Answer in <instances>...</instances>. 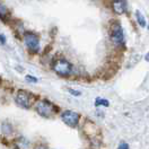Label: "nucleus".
<instances>
[{"label":"nucleus","mask_w":149,"mask_h":149,"mask_svg":"<svg viewBox=\"0 0 149 149\" xmlns=\"http://www.w3.org/2000/svg\"><path fill=\"white\" fill-rule=\"evenodd\" d=\"M35 110L36 112L43 118H52L54 114L56 113V107L49 101H40V102L36 103L35 105Z\"/></svg>","instance_id":"nucleus-1"},{"label":"nucleus","mask_w":149,"mask_h":149,"mask_svg":"<svg viewBox=\"0 0 149 149\" xmlns=\"http://www.w3.org/2000/svg\"><path fill=\"white\" fill-rule=\"evenodd\" d=\"M34 100H35V96L24 89L18 91L15 96V101L17 103V105L20 106L22 109H29L34 102Z\"/></svg>","instance_id":"nucleus-2"},{"label":"nucleus","mask_w":149,"mask_h":149,"mask_svg":"<svg viewBox=\"0 0 149 149\" xmlns=\"http://www.w3.org/2000/svg\"><path fill=\"white\" fill-rule=\"evenodd\" d=\"M52 69L54 70V72L59 76L67 77L71 74L72 71V65L69 61H67L65 59H56L52 65Z\"/></svg>","instance_id":"nucleus-3"},{"label":"nucleus","mask_w":149,"mask_h":149,"mask_svg":"<svg viewBox=\"0 0 149 149\" xmlns=\"http://www.w3.org/2000/svg\"><path fill=\"white\" fill-rule=\"evenodd\" d=\"M24 41L27 49L29 50V52L32 53H36L40 50V40L36 34L32 33V32H27L24 35Z\"/></svg>","instance_id":"nucleus-4"},{"label":"nucleus","mask_w":149,"mask_h":149,"mask_svg":"<svg viewBox=\"0 0 149 149\" xmlns=\"http://www.w3.org/2000/svg\"><path fill=\"white\" fill-rule=\"evenodd\" d=\"M111 40L115 45H121L124 42V34L122 26L119 23H114L111 26Z\"/></svg>","instance_id":"nucleus-5"},{"label":"nucleus","mask_w":149,"mask_h":149,"mask_svg":"<svg viewBox=\"0 0 149 149\" xmlns=\"http://www.w3.org/2000/svg\"><path fill=\"white\" fill-rule=\"evenodd\" d=\"M79 118H80V115L74 111H65L61 114V120L63 121V123H65L68 127H71V128L77 127V124L79 122Z\"/></svg>","instance_id":"nucleus-6"},{"label":"nucleus","mask_w":149,"mask_h":149,"mask_svg":"<svg viewBox=\"0 0 149 149\" xmlns=\"http://www.w3.org/2000/svg\"><path fill=\"white\" fill-rule=\"evenodd\" d=\"M112 8L113 11L118 15H122L127 10V3L124 0H113L112 1Z\"/></svg>","instance_id":"nucleus-7"},{"label":"nucleus","mask_w":149,"mask_h":149,"mask_svg":"<svg viewBox=\"0 0 149 149\" xmlns=\"http://www.w3.org/2000/svg\"><path fill=\"white\" fill-rule=\"evenodd\" d=\"M9 16V10L8 8L3 5V3H0V18L1 19H7Z\"/></svg>","instance_id":"nucleus-8"},{"label":"nucleus","mask_w":149,"mask_h":149,"mask_svg":"<svg viewBox=\"0 0 149 149\" xmlns=\"http://www.w3.org/2000/svg\"><path fill=\"white\" fill-rule=\"evenodd\" d=\"M136 17H137V22H138V24H139L140 26L141 27H145L146 26V19L141 15L140 11H136Z\"/></svg>","instance_id":"nucleus-9"},{"label":"nucleus","mask_w":149,"mask_h":149,"mask_svg":"<svg viewBox=\"0 0 149 149\" xmlns=\"http://www.w3.org/2000/svg\"><path fill=\"white\" fill-rule=\"evenodd\" d=\"M96 106H100V105H104V106H109L110 103L107 100H103V98H96V102H95Z\"/></svg>","instance_id":"nucleus-10"},{"label":"nucleus","mask_w":149,"mask_h":149,"mask_svg":"<svg viewBox=\"0 0 149 149\" xmlns=\"http://www.w3.org/2000/svg\"><path fill=\"white\" fill-rule=\"evenodd\" d=\"M26 80H27V81H31V83H36L37 81L36 78H34V77H32V76H29V74L26 76Z\"/></svg>","instance_id":"nucleus-11"},{"label":"nucleus","mask_w":149,"mask_h":149,"mask_svg":"<svg viewBox=\"0 0 149 149\" xmlns=\"http://www.w3.org/2000/svg\"><path fill=\"white\" fill-rule=\"evenodd\" d=\"M118 149H129V145L127 142H122V143H120Z\"/></svg>","instance_id":"nucleus-12"},{"label":"nucleus","mask_w":149,"mask_h":149,"mask_svg":"<svg viewBox=\"0 0 149 149\" xmlns=\"http://www.w3.org/2000/svg\"><path fill=\"white\" fill-rule=\"evenodd\" d=\"M69 92L72 94L74 96H79L80 95V92H77V91H74V89H69Z\"/></svg>","instance_id":"nucleus-13"},{"label":"nucleus","mask_w":149,"mask_h":149,"mask_svg":"<svg viewBox=\"0 0 149 149\" xmlns=\"http://www.w3.org/2000/svg\"><path fill=\"white\" fill-rule=\"evenodd\" d=\"M0 42H1L2 44H5V43H6V37L3 36L2 34H0Z\"/></svg>","instance_id":"nucleus-14"},{"label":"nucleus","mask_w":149,"mask_h":149,"mask_svg":"<svg viewBox=\"0 0 149 149\" xmlns=\"http://www.w3.org/2000/svg\"><path fill=\"white\" fill-rule=\"evenodd\" d=\"M145 59H146V61H149V52L146 54V56H145Z\"/></svg>","instance_id":"nucleus-15"},{"label":"nucleus","mask_w":149,"mask_h":149,"mask_svg":"<svg viewBox=\"0 0 149 149\" xmlns=\"http://www.w3.org/2000/svg\"><path fill=\"white\" fill-rule=\"evenodd\" d=\"M148 27H149V25H148Z\"/></svg>","instance_id":"nucleus-16"}]
</instances>
